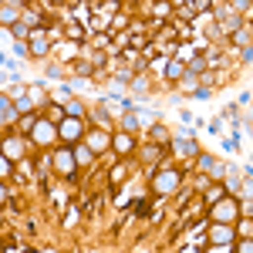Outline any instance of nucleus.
<instances>
[{
	"mask_svg": "<svg viewBox=\"0 0 253 253\" xmlns=\"http://www.w3.org/2000/svg\"><path fill=\"white\" fill-rule=\"evenodd\" d=\"M17 10H20V3H3V7H0V20H3V24H14V20H17Z\"/></svg>",
	"mask_w": 253,
	"mask_h": 253,
	"instance_id": "9",
	"label": "nucleus"
},
{
	"mask_svg": "<svg viewBox=\"0 0 253 253\" xmlns=\"http://www.w3.org/2000/svg\"><path fill=\"white\" fill-rule=\"evenodd\" d=\"M31 51H34V54H47V41H44V34H31Z\"/></svg>",
	"mask_w": 253,
	"mask_h": 253,
	"instance_id": "11",
	"label": "nucleus"
},
{
	"mask_svg": "<svg viewBox=\"0 0 253 253\" xmlns=\"http://www.w3.org/2000/svg\"><path fill=\"white\" fill-rule=\"evenodd\" d=\"M210 243H216V247H230V243H233V226L216 223L213 230H210Z\"/></svg>",
	"mask_w": 253,
	"mask_h": 253,
	"instance_id": "5",
	"label": "nucleus"
},
{
	"mask_svg": "<svg viewBox=\"0 0 253 253\" xmlns=\"http://www.w3.org/2000/svg\"><path fill=\"white\" fill-rule=\"evenodd\" d=\"M75 159H78L81 166H84V162H91V159H95V152H91L88 145H78V149H75Z\"/></svg>",
	"mask_w": 253,
	"mask_h": 253,
	"instance_id": "12",
	"label": "nucleus"
},
{
	"mask_svg": "<svg viewBox=\"0 0 253 253\" xmlns=\"http://www.w3.org/2000/svg\"><path fill=\"white\" fill-rule=\"evenodd\" d=\"M58 135L64 138V142H78L81 138V122L78 118H64V122L58 125Z\"/></svg>",
	"mask_w": 253,
	"mask_h": 253,
	"instance_id": "6",
	"label": "nucleus"
},
{
	"mask_svg": "<svg viewBox=\"0 0 253 253\" xmlns=\"http://www.w3.org/2000/svg\"><path fill=\"white\" fill-rule=\"evenodd\" d=\"M112 145L118 149V156H128L135 142H132V135H115V138H112Z\"/></svg>",
	"mask_w": 253,
	"mask_h": 253,
	"instance_id": "8",
	"label": "nucleus"
},
{
	"mask_svg": "<svg viewBox=\"0 0 253 253\" xmlns=\"http://www.w3.org/2000/svg\"><path fill=\"white\" fill-rule=\"evenodd\" d=\"M166 75H169V78H182V68H179V64H169Z\"/></svg>",
	"mask_w": 253,
	"mask_h": 253,
	"instance_id": "14",
	"label": "nucleus"
},
{
	"mask_svg": "<svg viewBox=\"0 0 253 253\" xmlns=\"http://www.w3.org/2000/svg\"><path fill=\"white\" fill-rule=\"evenodd\" d=\"M108 145H112V135H108V132H91V135H88V149H91V152H101V149H108Z\"/></svg>",
	"mask_w": 253,
	"mask_h": 253,
	"instance_id": "7",
	"label": "nucleus"
},
{
	"mask_svg": "<svg viewBox=\"0 0 253 253\" xmlns=\"http://www.w3.org/2000/svg\"><path fill=\"white\" fill-rule=\"evenodd\" d=\"M159 156H162V152H159V149H145V159H149V162H156Z\"/></svg>",
	"mask_w": 253,
	"mask_h": 253,
	"instance_id": "19",
	"label": "nucleus"
},
{
	"mask_svg": "<svg viewBox=\"0 0 253 253\" xmlns=\"http://www.w3.org/2000/svg\"><path fill=\"white\" fill-rule=\"evenodd\" d=\"M0 172H3V175H10V159H7V156L0 159Z\"/></svg>",
	"mask_w": 253,
	"mask_h": 253,
	"instance_id": "17",
	"label": "nucleus"
},
{
	"mask_svg": "<svg viewBox=\"0 0 253 253\" xmlns=\"http://www.w3.org/2000/svg\"><path fill=\"white\" fill-rule=\"evenodd\" d=\"M236 250H240V253H253V240H243V243H240Z\"/></svg>",
	"mask_w": 253,
	"mask_h": 253,
	"instance_id": "15",
	"label": "nucleus"
},
{
	"mask_svg": "<svg viewBox=\"0 0 253 253\" xmlns=\"http://www.w3.org/2000/svg\"><path fill=\"white\" fill-rule=\"evenodd\" d=\"M236 216H240V203H236V199H219V203L213 206V219H216V223L233 226Z\"/></svg>",
	"mask_w": 253,
	"mask_h": 253,
	"instance_id": "2",
	"label": "nucleus"
},
{
	"mask_svg": "<svg viewBox=\"0 0 253 253\" xmlns=\"http://www.w3.org/2000/svg\"><path fill=\"white\" fill-rule=\"evenodd\" d=\"M75 166H78V159H75L71 149H58V152H54V169H58V172L75 175Z\"/></svg>",
	"mask_w": 253,
	"mask_h": 253,
	"instance_id": "4",
	"label": "nucleus"
},
{
	"mask_svg": "<svg viewBox=\"0 0 253 253\" xmlns=\"http://www.w3.org/2000/svg\"><path fill=\"white\" fill-rule=\"evenodd\" d=\"M179 189V172L175 169H162V172H156V193L159 196H169Z\"/></svg>",
	"mask_w": 253,
	"mask_h": 253,
	"instance_id": "3",
	"label": "nucleus"
},
{
	"mask_svg": "<svg viewBox=\"0 0 253 253\" xmlns=\"http://www.w3.org/2000/svg\"><path fill=\"white\" fill-rule=\"evenodd\" d=\"M3 122H17V108H14L7 98H3Z\"/></svg>",
	"mask_w": 253,
	"mask_h": 253,
	"instance_id": "13",
	"label": "nucleus"
},
{
	"mask_svg": "<svg viewBox=\"0 0 253 253\" xmlns=\"http://www.w3.org/2000/svg\"><path fill=\"white\" fill-rule=\"evenodd\" d=\"M20 152H24V149H20L17 138H7V142H3V156L7 159H20Z\"/></svg>",
	"mask_w": 253,
	"mask_h": 253,
	"instance_id": "10",
	"label": "nucleus"
},
{
	"mask_svg": "<svg viewBox=\"0 0 253 253\" xmlns=\"http://www.w3.org/2000/svg\"><path fill=\"white\" fill-rule=\"evenodd\" d=\"M112 179H115V182H122V179H125V169H122V166H115V169H112Z\"/></svg>",
	"mask_w": 253,
	"mask_h": 253,
	"instance_id": "16",
	"label": "nucleus"
},
{
	"mask_svg": "<svg viewBox=\"0 0 253 253\" xmlns=\"http://www.w3.org/2000/svg\"><path fill=\"white\" fill-rule=\"evenodd\" d=\"M68 115L78 118V115H81V105H75V101H71V105H68Z\"/></svg>",
	"mask_w": 253,
	"mask_h": 253,
	"instance_id": "18",
	"label": "nucleus"
},
{
	"mask_svg": "<svg viewBox=\"0 0 253 253\" xmlns=\"http://www.w3.org/2000/svg\"><path fill=\"white\" fill-rule=\"evenodd\" d=\"M31 138H34L38 145H51V142L61 138V135H58V128L51 125V118H38V122L31 125Z\"/></svg>",
	"mask_w": 253,
	"mask_h": 253,
	"instance_id": "1",
	"label": "nucleus"
}]
</instances>
